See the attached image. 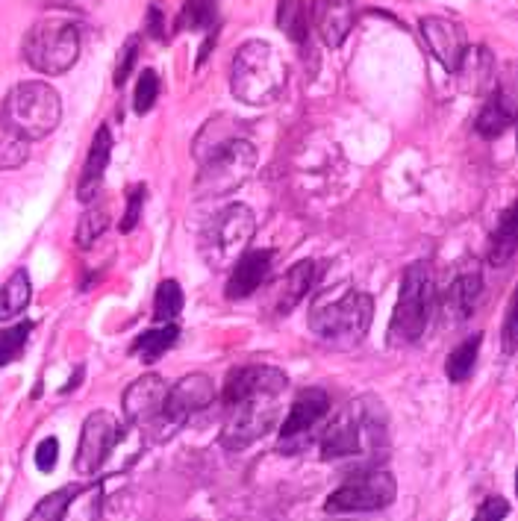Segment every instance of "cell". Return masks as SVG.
<instances>
[{"mask_svg": "<svg viewBox=\"0 0 518 521\" xmlns=\"http://www.w3.org/2000/svg\"><path fill=\"white\" fill-rule=\"evenodd\" d=\"M371 315H374L371 295L342 283L336 292H330L312 304L310 330L318 339H324L336 348H351L365 339V333L371 327Z\"/></svg>", "mask_w": 518, "mask_h": 521, "instance_id": "obj_1", "label": "cell"}, {"mask_svg": "<svg viewBox=\"0 0 518 521\" xmlns=\"http://www.w3.org/2000/svg\"><path fill=\"white\" fill-rule=\"evenodd\" d=\"M286 86V62L268 42H248L233 56L230 89L242 104H271Z\"/></svg>", "mask_w": 518, "mask_h": 521, "instance_id": "obj_2", "label": "cell"}, {"mask_svg": "<svg viewBox=\"0 0 518 521\" xmlns=\"http://www.w3.org/2000/svg\"><path fill=\"white\" fill-rule=\"evenodd\" d=\"M383 436H386V430H383L380 401L363 398L330 421V427L321 436V457L345 460V457H357L363 451L371 454V451H377Z\"/></svg>", "mask_w": 518, "mask_h": 521, "instance_id": "obj_3", "label": "cell"}, {"mask_svg": "<svg viewBox=\"0 0 518 521\" xmlns=\"http://www.w3.org/2000/svg\"><path fill=\"white\" fill-rule=\"evenodd\" d=\"M436 313V286L433 274L424 262H415L404 271L398 307L389 324V342L392 345H413L430 327V318Z\"/></svg>", "mask_w": 518, "mask_h": 521, "instance_id": "obj_4", "label": "cell"}, {"mask_svg": "<svg viewBox=\"0 0 518 521\" xmlns=\"http://www.w3.org/2000/svg\"><path fill=\"white\" fill-rule=\"evenodd\" d=\"M59 118H62L59 95L42 80L18 83L3 101V121L12 130H18L27 142L45 139L48 133L59 127Z\"/></svg>", "mask_w": 518, "mask_h": 521, "instance_id": "obj_5", "label": "cell"}, {"mask_svg": "<svg viewBox=\"0 0 518 521\" xmlns=\"http://www.w3.org/2000/svg\"><path fill=\"white\" fill-rule=\"evenodd\" d=\"M257 168V148L248 139H230L207 159H201V174L195 192L201 198H221L242 189Z\"/></svg>", "mask_w": 518, "mask_h": 521, "instance_id": "obj_6", "label": "cell"}, {"mask_svg": "<svg viewBox=\"0 0 518 521\" xmlns=\"http://www.w3.org/2000/svg\"><path fill=\"white\" fill-rule=\"evenodd\" d=\"M80 56V30L68 18H42L24 39V59L42 74H65Z\"/></svg>", "mask_w": 518, "mask_h": 521, "instance_id": "obj_7", "label": "cell"}, {"mask_svg": "<svg viewBox=\"0 0 518 521\" xmlns=\"http://www.w3.org/2000/svg\"><path fill=\"white\" fill-rule=\"evenodd\" d=\"M257 230V218L251 207L245 204H230L218 215H212L204 236H201V254L212 268H227L245 254Z\"/></svg>", "mask_w": 518, "mask_h": 521, "instance_id": "obj_8", "label": "cell"}, {"mask_svg": "<svg viewBox=\"0 0 518 521\" xmlns=\"http://www.w3.org/2000/svg\"><path fill=\"white\" fill-rule=\"evenodd\" d=\"M280 392H259L242 401L227 404V418L221 430V445L227 451H242L262 439L280 418Z\"/></svg>", "mask_w": 518, "mask_h": 521, "instance_id": "obj_9", "label": "cell"}, {"mask_svg": "<svg viewBox=\"0 0 518 521\" xmlns=\"http://www.w3.org/2000/svg\"><path fill=\"white\" fill-rule=\"evenodd\" d=\"M398 495V483L389 471H365L357 474L354 480H348L345 486H339L330 501L324 504L327 513H374L383 510L395 501Z\"/></svg>", "mask_w": 518, "mask_h": 521, "instance_id": "obj_10", "label": "cell"}, {"mask_svg": "<svg viewBox=\"0 0 518 521\" xmlns=\"http://www.w3.org/2000/svg\"><path fill=\"white\" fill-rule=\"evenodd\" d=\"M327 413H330V395L318 386L304 389L295 398L289 418L280 427V451L283 454H298L301 448H307L315 427L327 418Z\"/></svg>", "mask_w": 518, "mask_h": 521, "instance_id": "obj_11", "label": "cell"}, {"mask_svg": "<svg viewBox=\"0 0 518 521\" xmlns=\"http://www.w3.org/2000/svg\"><path fill=\"white\" fill-rule=\"evenodd\" d=\"M115 442H118V418L112 413L98 410L86 418L83 433H80V445H77V460H74L77 474L95 477L106 463V457L112 454Z\"/></svg>", "mask_w": 518, "mask_h": 521, "instance_id": "obj_12", "label": "cell"}, {"mask_svg": "<svg viewBox=\"0 0 518 521\" xmlns=\"http://www.w3.org/2000/svg\"><path fill=\"white\" fill-rule=\"evenodd\" d=\"M212 401H215V386H212V380H209L207 374H189L177 386L168 389L159 421L168 424V427H180L186 418L209 410Z\"/></svg>", "mask_w": 518, "mask_h": 521, "instance_id": "obj_13", "label": "cell"}, {"mask_svg": "<svg viewBox=\"0 0 518 521\" xmlns=\"http://www.w3.org/2000/svg\"><path fill=\"white\" fill-rule=\"evenodd\" d=\"M424 42L430 53L448 68V71H457L463 56H466V36H463V27L451 18H442V15H427L421 18L418 24Z\"/></svg>", "mask_w": 518, "mask_h": 521, "instance_id": "obj_14", "label": "cell"}, {"mask_svg": "<svg viewBox=\"0 0 518 521\" xmlns=\"http://www.w3.org/2000/svg\"><path fill=\"white\" fill-rule=\"evenodd\" d=\"M168 386L162 377L145 374L139 380H133L124 392V416L130 424H154L162 416V404H165Z\"/></svg>", "mask_w": 518, "mask_h": 521, "instance_id": "obj_15", "label": "cell"}, {"mask_svg": "<svg viewBox=\"0 0 518 521\" xmlns=\"http://www.w3.org/2000/svg\"><path fill=\"white\" fill-rule=\"evenodd\" d=\"M286 386H289V377L274 365H242L227 377L224 404L242 401L248 395H259V392H280L283 395Z\"/></svg>", "mask_w": 518, "mask_h": 521, "instance_id": "obj_16", "label": "cell"}, {"mask_svg": "<svg viewBox=\"0 0 518 521\" xmlns=\"http://www.w3.org/2000/svg\"><path fill=\"white\" fill-rule=\"evenodd\" d=\"M354 21H357V3L354 0H315V6H312L315 33L333 51L342 48V42L354 30Z\"/></svg>", "mask_w": 518, "mask_h": 521, "instance_id": "obj_17", "label": "cell"}, {"mask_svg": "<svg viewBox=\"0 0 518 521\" xmlns=\"http://www.w3.org/2000/svg\"><path fill=\"white\" fill-rule=\"evenodd\" d=\"M274 251H248L239 260L233 262V274L227 280V298L230 301H242L248 295H254L259 286L265 283L268 271H271Z\"/></svg>", "mask_w": 518, "mask_h": 521, "instance_id": "obj_18", "label": "cell"}, {"mask_svg": "<svg viewBox=\"0 0 518 521\" xmlns=\"http://www.w3.org/2000/svg\"><path fill=\"white\" fill-rule=\"evenodd\" d=\"M480 298H483V277H480L477 268H468V271H463V274L448 286L442 313H445V318H448L451 324L466 321L468 315H474Z\"/></svg>", "mask_w": 518, "mask_h": 521, "instance_id": "obj_19", "label": "cell"}, {"mask_svg": "<svg viewBox=\"0 0 518 521\" xmlns=\"http://www.w3.org/2000/svg\"><path fill=\"white\" fill-rule=\"evenodd\" d=\"M109 154H112V136H109L106 127H101L95 133V142L89 148V157H86V165H83V177H80V186H77V198L83 204L95 201V195L101 189V180H104L106 165H109Z\"/></svg>", "mask_w": 518, "mask_h": 521, "instance_id": "obj_20", "label": "cell"}, {"mask_svg": "<svg viewBox=\"0 0 518 521\" xmlns=\"http://www.w3.org/2000/svg\"><path fill=\"white\" fill-rule=\"evenodd\" d=\"M312 280H315V262L304 260L289 268V274L280 280V295H277V313H292L310 292Z\"/></svg>", "mask_w": 518, "mask_h": 521, "instance_id": "obj_21", "label": "cell"}, {"mask_svg": "<svg viewBox=\"0 0 518 521\" xmlns=\"http://www.w3.org/2000/svg\"><path fill=\"white\" fill-rule=\"evenodd\" d=\"M510 124H513V101H510V95H501V92H495L489 98V104L483 106V112L474 121V127L483 139H498L501 133L510 130Z\"/></svg>", "mask_w": 518, "mask_h": 521, "instance_id": "obj_22", "label": "cell"}, {"mask_svg": "<svg viewBox=\"0 0 518 521\" xmlns=\"http://www.w3.org/2000/svg\"><path fill=\"white\" fill-rule=\"evenodd\" d=\"M30 295H33V289H30L27 271H15L0 289V321H9V318L24 313L30 304Z\"/></svg>", "mask_w": 518, "mask_h": 521, "instance_id": "obj_23", "label": "cell"}, {"mask_svg": "<svg viewBox=\"0 0 518 521\" xmlns=\"http://www.w3.org/2000/svg\"><path fill=\"white\" fill-rule=\"evenodd\" d=\"M177 336H180V330H177V324L174 321H168V324H162V327H156V330H148V333H142L139 339H136V345H133V354L142 360V363H156L174 342H177Z\"/></svg>", "mask_w": 518, "mask_h": 521, "instance_id": "obj_24", "label": "cell"}, {"mask_svg": "<svg viewBox=\"0 0 518 521\" xmlns=\"http://www.w3.org/2000/svg\"><path fill=\"white\" fill-rule=\"evenodd\" d=\"M230 139H239V124L230 121V118H215V121H207L204 130L198 133L195 139V159H207L212 151H218L221 145H227Z\"/></svg>", "mask_w": 518, "mask_h": 521, "instance_id": "obj_25", "label": "cell"}, {"mask_svg": "<svg viewBox=\"0 0 518 521\" xmlns=\"http://www.w3.org/2000/svg\"><path fill=\"white\" fill-rule=\"evenodd\" d=\"M480 345H483V336L474 333V336H468L466 342H460V345L448 354V363H445V374H448V380H454V383H466L468 377H471V371H474V365H477Z\"/></svg>", "mask_w": 518, "mask_h": 521, "instance_id": "obj_26", "label": "cell"}, {"mask_svg": "<svg viewBox=\"0 0 518 521\" xmlns=\"http://www.w3.org/2000/svg\"><path fill=\"white\" fill-rule=\"evenodd\" d=\"M516 248H518V239H516V209L510 207L504 212V218H501V224H498V233H495V242H492V254H489V260L492 265H510L513 257H516Z\"/></svg>", "mask_w": 518, "mask_h": 521, "instance_id": "obj_27", "label": "cell"}, {"mask_svg": "<svg viewBox=\"0 0 518 521\" xmlns=\"http://www.w3.org/2000/svg\"><path fill=\"white\" fill-rule=\"evenodd\" d=\"M30 157V148H27V139L12 130L3 118H0V171H12V168H21Z\"/></svg>", "mask_w": 518, "mask_h": 521, "instance_id": "obj_28", "label": "cell"}, {"mask_svg": "<svg viewBox=\"0 0 518 521\" xmlns=\"http://www.w3.org/2000/svg\"><path fill=\"white\" fill-rule=\"evenodd\" d=\"M183 310V289L177 280H162L156 289L154 298V321L156 324H168L174 321Z\"/></svg>", "mask_w": 518, "mask_h": 521, "instance_id": "obj_29", "label": "cell"}, {"mask_svg": "<svg viewBox=\"0 0 518 521\" xmlns=\"http://www.w3.org/2000/svg\"><path fill=\"white\" fill-rule=\"evenodd\" d=\"M277 24L280 30L292 39V42H304L307 39V9L301 0H280V9H277Z\"/></svg>", "mask_w": 518, "mask_h": 521, "instance_id": "obj_30", "label": "cell"}, {"mask_svg": "<svg viewBox=\"0 0 518 521\" xmlns=\"http://www.w3.org/2000/svg\"><path fill=\"white\" fill-rule=\"evenodd\" d=\"M86 492V486H65V489H59V492H53L48 495L33 513H30V519L33 521H56L65 516V510H68V504L77 498V495H83Z\"/></svg>", "mask_w": 518, "mask_h": 521, "instance_id": "obj_31", "label": "cell"}, {"mask_svg": "<svg viewBox=\"0 0 518 521\" xmlns=\"http://www.w3.org/2000/svg\"><path fill=\"white\" fill-rule=\"evenodd\" d=\"M109 227V215H106L104 207H89L83 215H80V224H77V245L86 251V248H92L101 236H104V230Z\"/></svg>", "mask_w": 518, "mask_h": 521, "instance_id": "obj_32", "label": "cell"}, {"mask_svg": "<svg viewBox=\"0 0 518 521\" xmlns=\"http://www.w3.org/2000/svg\"><path fill=\"white\" fill-rule=\"evenodd\" d=\"M30 330H33V321H24V324L0 330V365H9L12 360L21 357V351H24V345L30 339Z\"/></svg>", "mask_w": 518, "mask_h": 521, "instance_id": "obj_33", "label": "cell"}, {"mask_svg": "<svg viewBox=\"0 0 518 521\" xmlns=\"http://www.w3.org/2000/svg\"><path fill=\"white\" fill-rule=\"evenodd\" d=\"M156 98H159V77H156V71H142V77H139V83H136V112L142 115V112H151L156 104Z\"/></svg>", "mask_w": 518, "mask_h": 521, "instance_id": "obj_34", "label": "cell"}, {"mask_svg": "<svg viewBox=\"0 0 518 521\" xmlns=\"http://www.w3.org/2000/svg\"><path fill=\"white\" fill-rule=\"evenodd\" d=\"M183 18L189 21L192 30L212 27V21H215V0H186Z\"/></svg>", "mask_w": 518, "mask_h": 521, "instance_id": "obj_35", "label": "cell"}, {"mask_svg": "<svg viewBox=\"0 0 518 521\" xmlns=\"http://www.w3.org/2000/svg\"><path fill=\"white\" fill-rule=\"evenodd\" d=\"M127 212H124V221H121V230L124 233H130L136 224H139V218H142V207H145V186H133L130 192H127Z\"/></svg>", "mask_w": 518, "mask_h": 521, "instance_id": "obj_36", "label": "cell"}, {"mask_svg": "<svg viewBox=\"0 0 518 521\" xmlns=\"http://www.w3.org/2000/svg\"><path fill=\"white\" fill-rule=\"evenodd\" d=\"M136 48H139V39L133 36V39H127V45H124V51H121V59H118V65H115V86H124L127 83V77L133 74V65H136Z\"/></svg>", "mask_w": 518, "mask_h": 521, "instance_id": "obj_37", "label": "cell"}, {"mask_svg": "<svg viewBox=\"0 0 518 521\" xmlns=\"http://www.w3.org/2000/svg\"><path fill=\"white\" fill-rule=\"evenodd\" d=\"M59 460V442L48 436L39 448H36V469L39 471H51Z\"/></svg>", "mask_w": 518, "mask_h": 521, "instance_id": "obj_38", "label": "cell"}, {"mask_svg": "<svg viewBox=\"0 0 518 521\" xmlns=\"http://www.w3.org/2000/svg\"><path fill=\"white\" fill-rule=\"evenodd\" d=\"M510 516V504L504 498H489L480 510L477 519H507Z\"/></svg>", "mask_w": 518, "mask_h": 521, "instance_id": "obj_39", "label": "cell"}, {"mask_svg": "<svg viewBox=\"0 0 518 521\" xmlns=\"http://www.w3.org/2000/svg\"><path fill=\"white\" fill-rule=\"evenodd\" d=\"M504 351H507V354L516 351V310H513V307H510L507 321H504Z\"/></svg>", "mask_w": 518, "mask_h": 521, "instance_id": "obj_40", "label": "cell"}, {"mask_svg": "<svg viewBox=\"0 0 518 521\" xmlns=\"http://www.w3.org/2000/svg\"><path fill=\"white\" fill-rule=\"evenodd\" d=\"M148 33H151L154 39H162V36H165V18H162V12H159V3H154V6L148 9Z\"/></svg>", "mask_w": 518, "mask_h": 521, "instance_id": "obj_41", "label": "cell"}]
</instances>
